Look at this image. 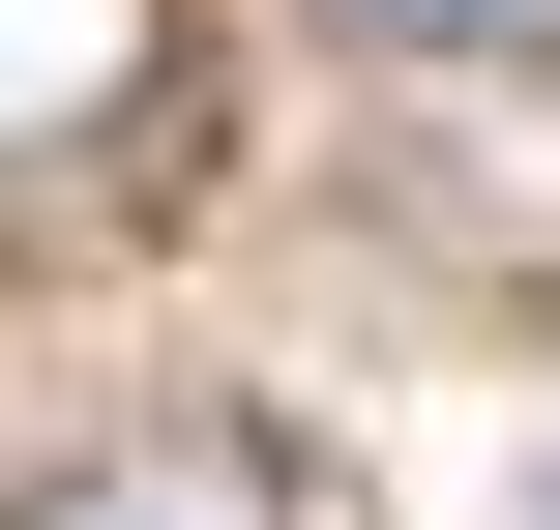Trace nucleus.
<instances>
[{
    "mask_svg": "<svg viewBox=\"0 0 560 530\" xmlns=\"http://www.w3.org/2000/svg\"><path fill=\"white\" fill-rule=\"evenodd\" d=\"M148 30H177V0H0V148H89V118L148 89Z\"/></svg>",
    "mask_w": 560,
    "mask_h": 530,
    "instance_id": "f257e3e1",
    "label": "nucleus"
},
{
    "mask_svg": "<svg viewBox=\"0 0 560 530\" xmlns=\"http://www.w3.org/2000/svg\"><path fill=\"white\" fill-rule=\"evenodd\" d=\"M30 530H295V502H266L236 443H118V472H59Z\"/></svg>",
    "mask_w": 560,
    "mask_h": 530,
    "instance_id": "f03ea898",
    "label": "nucleus"
},
{
    "mask_svg": "<svg viewBox=\"0 0 560 530\" xmlns=\"http://www.w3.org/2000/svg\"><path fill=\"white\" fill-rule=\"evenodd\" d=\"M384 59H560V0H354Z\"/></svg>",
    "mask_w": 560,
    "mask_h": 530,
    "instance_id": "7ed1b4c3",
    "label": "nucleus"
}]
</instances>
